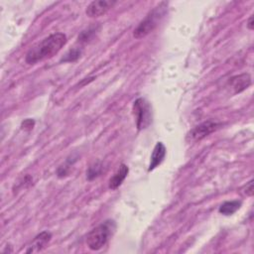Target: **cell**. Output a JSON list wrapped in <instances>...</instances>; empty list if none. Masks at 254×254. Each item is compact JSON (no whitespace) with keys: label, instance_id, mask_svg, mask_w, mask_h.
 <instances>
[{"label":"cell","instance_id":"cell-1","mask_svg":"<svg viewBox=\"0 0 254 254\" xmlns=\"http://www.w3.org/2000/svg\"><path fill=\"white\" fill-rule=\"evenodd\" d=\"M66 36L64 33H54L34 45L26 54L25 61L29 64H35L57 55L66 44Z\"/></svg>","mask_w":254,"mask_h":254},{"label":"cell","instance_id":"cell-16","mask_svg":"<svg viewBox=\"0 0 254 254\" xmlns=\"http://www.w3.org/2000/svg\"><path fill=\"white\" fill-rule=\"evenodd\" d=\"M34 125H35V122H34V120H32V119H26V120H24V121L22 122V128L25 129V130H31V129H33Z\"/></svg>","mask_w":254,"mask_h":254},{"label":"cell","instance_id":"cell-17","mask_svg":"<svg viewBox=\"0 0 254 254\" xmlns=\"http://www.w3.org/2000/svg\"><path fill=\"white\" fill-rule=\"evenodd\" d=\"M246 26H247V28H248L249 30H253V28H254V20H253V15H251V16L249 17V19H248V21H247V24H246Z\"/></svg>","mask_w":254,"mask_h":254},{"label":"cell","instance_id":"cell-3","mask_svg":"<svg viewBox=\"0 0 254 254\" xmlns=\"http://www.w3.org/2000/svg\"><path fill=\"white\" fill-rule=\"evenodd\" d=\"M167 5L168 4L166 2H161L152 11H150L149 14L140 22V24L134 30L133 37L136 39H141L152 33L166 16Z\"/></svg>","mask_w":254,"mask_h":254},{"label":"cell","instance_id":"cell-6","mask_svg":"<svg viewBox=\"0 0 254 254\" xmlns=\"http://www.w3.org/2000/svg\"><path fill=\"white\" fill-rule=\"evenodd\" d=\"M115 3H116L115 1H111V0H96V1H92L86 7L85 13L90 18L100 17V16L106 14L109 11V9L113 7V5Z\"/></svg>","mask_w":254,"mask_h":254},{"label":"cell","instance_id":"cell-10","mask_svg":"<svg viewBox=\"0 0 254 254\" xmlns=\"http://www.w3.org/2000/svg\"><path fill=\"white\" fill-rule=\"evenodd\" d=\"M128 172H129V169H128L127 165L121 164L119 169L116 171V173L109 180V185H108L109 189L116 190L123 183V181L126 179L127 175H128Z\"/></svg>","mask_w":254,"mask_h":254},{"label":"cell","instance_id":"cell-15","mask_svg":"<svg viewBox=\"0 0 254 254\" xmlns=\"http://www.w3.org/2000/svg\"><path fill=\"white\" fill-rule=\"evenodd\" d=\"M244 192L249 195V196H252L253 195V192H254V187H253V180L249 181L246 186H245V189H244Z\"/></svg>","mask_w":254,"mask_h":254},{"label":"cell","instance_id":"cell-5","mask_svg":"<svg viewBox=\"0 0 254 254\" xmlns=\"http://www.w3.org/2000/svg\"><path fill=\"white\" fill-rule=\"evenodd\" d=\"M221 126L222 123L220 122L214 120H207L192 128L189 133V137L190 138L191 141H200L201 139L205 138L212 132L218 130Z\"/></svg>","mask_w":254,"mask_h":254},{"label":"cell","instance_id":"cell-13","mask_svg":"<svg viewBox=\"0 0 254 254\" xmlns=\"http://www.w3.org/2000/svg\"><path fill=\"white\" fill-rule=\"evenodd\" d=\"M102 170H103V165L101 162H96V163L92 164L91 166H89L87 173H86L87 180L92 181L93 179L97 178L102 173Z\"/></svg>","mask_w":254,"mask_h":254},{"label":"cell","instance_id":"cell-11","mask_svg":"<svg viewBox=\"0 0 254 254\" xmlns=\"http://www.w3.org/2000/svg\"><path fill=\"white\" fill-rule=\"evenodd\" d=\"M241 206V201L240 200H229L223 202L219 208L218 211L219 213L223 215H231L233 214L236 210H238Z\"/></svg>","mask_w":254,"mask_h":254},{"label":"cell","instance_id":"cell-7","mask_svg":"<svg viewBox=\"0 0 254 254\" xmlns=\"http://www.w3.org/2000/svg\"><path fill=\"white\" fill-rule=\"evenodd\" d=\"M51 238H52V233L49 232V231H43V232L39 233L34 238L31 245L26 250V252L27 253H34V252H39V251L43 250L46 247V245L50 242Z\"/></svg>","mask_w":254,"mask_h":254},{"label":"cell","instance_id":"cell-12","mask_svg":"<svg viewBox=\"0 0 254 254\" xmlns=\"http://www.w3.org/2000/svg\"><path fill=\"white\" fill-rule=\"evenodd\" d=\"M98 30H99V26H97V25L90 26L89 28H87L86 30L82 31L78 35V42L79 43H87V42H89L91 39L94 38V36L98 32Z\"/></svg>","mask_w":254,"mask_h":254},{"label":"cell","instance_id":"cell-4","mask_svg":"<svg viewBox=\"0 0 254 254\" xmlns=\"http://www.w3.org/2000/svg\"><path fill=\"white\" fill-rule=\"evenodd\" d=\"M133 113L137 129L144 130L152 122V110L150 103L143 97L137 98L133 103Z\"/></svg>","mask_w":254,"mask_h":254},{"label":"cell","instance_id":"cell-8","mask_svg":"<svg viewBox=\"0 0 254 254\" xmlns=\"http://www.w3.org/2000/svg\"><path fill=\"white\" fill-rule=\"evenodd\" d=\"M166 147L162 142H158L152 152L151 158H150V164H149V168L148 171L151 172L153 171L155 168H157L165 159L166 156Z\"/></svg>","mask_w":254,"mask_h":254},{"label":"cell","instance_id":"cell-14","mask_svg":"<svg viewBox=\"0 0 254 254\" xmlns=\"http://www.w3.org/2000/svg\"><path fill=\"white\" fill-rule=\"evenodd\" d=\"M81 54H82L81 48H79V47L73 48V49H71L70 51H68V52L64 55V57L61 60V62H64V63H72V62H75V61H77V60L80 58Z\"/></svg>","mask_w":254,"mask_h":254},{"label":"cell","instance_id":"cell-2","mask_svg":"<svg viewBox=\"0 0 254 254\" xmlns=\"http://www.w3.org/2000/svg\"><path fill=\"white\" fill-rule=\"evenodd\" d=\"M116 229L114 220L107 219L94 227L86 236V245L92 251H98L102 249L113 235Z\"/></svg>","mask_w":254,"mask_h":254},{"label":"cell","instance_id":"cell-9","mask_svg":"<svg viewBox=\"0 0 254 254\" xmlns=\"http://www.w3.org/2000/svg\"><path fill=\"white\" fill-rule=\"evenodd\" d=\"M229 84L234 90V93H239L251 84V76L249 73H241L235 76H232L229 80Z\"/></svg>","mask_w":254,"mask_h":254}]
</instances>
